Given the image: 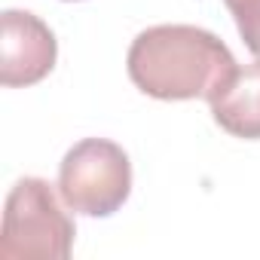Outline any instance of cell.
Masks as SVG:
<instances>
[{"label": "cell", "instance_id": "cell-1", "mask_svg": "<svg viewBox=\"0 0 260 260\" xmlns=\"http://www.w3.org/2000/svg\"><path fill=\"white\" fill-rule=\"evenodd\" d=\"M128 80L156 101L211 98L239 68L230 46L196 25H156L128 46Z\"/></svg>", "mask_w": 260, "mask_h": 260}, {"label": "cell", "instance_id": "cell-2", "mask_svg": "<svg viewBox=\"0 0 260 260\" xmlns=\"http://www.w3.org/2000/svg\"><path fill=\"white\" fill-rule=\"evenodd\" d=\"M74 236V217L61 208L49 181L22 178L13 184L4 205V226H0L4 260H64L71 257Z\"/></svg>", "mask_w": 260, "mask_h": 260}, {"label": "cell", "instance_id": "cell-3", "mask_svg": "<svg viewBox=\"0 0 260 260\" xmlns=\"http://www.w3.org/2000/svg\"><path fill=\"white\" fill-rule=\"evenodd\" d=\"M132 193L128 153L107 138H83L58 166V196L86 217H110Z\"/></svg>", "mask_w": 260, "mask_h": 260}, {"label": "cell", "instance_id": "cell-4", "mask_svg": "<svg viewBox=\"0 0 260 260\" xmlns=\"http://www.w3.org/2000/svg\"><path fill=\"white\" fill-rule=\"evenodd\" d=\"M0 83L7 89L34 86L55 68L58 43L43 19L28 10H7L0 16Z\"/></svg>", "mask_w": 260, "mask_h": 260}, {"label": "cell", "instance_id": "cell-5", "mask_svg": "<svg viewBox=\"0 0 260 260\" xmlns=\"http://www.w3.org/2000/svg\"><path fill=\"white\" fill-rule=\"evenodd\" d=\"M214 122L233 138L260 141V58L236 68L233 77L208 98Z\"/></svg>", "mask_w": 260, "mask_h": 260}, {"label": "cell", "instance_id": "cell-6", "mask_svg": "<svg viewBox=\"0 0 260 260\" xmlns=\"http://www.w3.org/2000/svg\"><path fill=\"white\" fill-rule=\"evenodd\" d=\"M223 4L236 19L239 37L245 40V46L260 58V0H223Z\"/></svg>", "mask_w": 260, "mask_h": 260}]
</instances>
